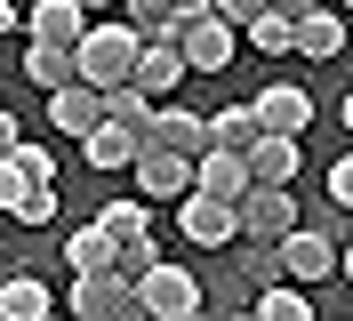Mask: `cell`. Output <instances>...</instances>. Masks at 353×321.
<instances>
[{"mask_svg": "<svg viewBox=\"0 0 353 321\" xmlns=\"http://www.w3.org/2000/svg\"><path fill=\"white\" fill-rule=\"evenodd\" d=\"M337 273H345V281H353V241H345V249H337Z\"/></svg>", "mask_w": 353, "mask_h": 321, "instance_id": "836d02e7", "label": "cell"}, {"mask_svg": "<svg viewBox=\"0 0 353 321\" xmlns=\"http://www.w3.org/2000/svg\"><path fill=\"white\" fill-rule=\"evenodd\" d=\"M81 8H88V17H97V8H121V0H81Z\"/></svg>", "mask_w": 353, "mask_h": 321, "instance_id": "e575fe53", "label": "cell"}, {"mask_svg": "<svg viewBox=\"0 0 353 321\" xmlns=\"http://www.w3.org/2000/svg\"><path fill=\"white\" fill-rule=\"evenodd\" d=\"M137 145H145L137 128H121V121H97V128L81 137V161H88V169H129V161H137Z\"/></svg>", "mask_w": 353, "mask_h": 321, "instance_id": "ac0fdd59", "label": "cell"}, {"mask_svg": "<svg viewBox=\"0 0 353 321\" xmlns=\"http://www.w3.org/2000/svg\"><path fill=\"white\" fill-rule=\"evenodd\" d=\"M41 321H57V313H41Z\"/></svg>", "mask_w": 353, "mask_h": 321, "instance_id": "f35d334b", "label": "cell"}, {"mask_svg": "<svg viewBox=\"0 0 353 321\" xmlns=\"http://www.w3.org/2000/svg\"><path fill=\"white\" fill-rule=\"evenodd\" d=\"M97 233L112 241V265H121V257H137V249H153V225H145V201H129V193H121V201H105V217H97Z\"/></svg>", "mask_w": 353, "mask_h": 321, "instance_id": "8fae6325", "label": "cell"}, {"mask_svg": "<svg viewBox=\"0 0 353 321\" xmlns=\"http://www.w3.org/2000/svg\"><path fill=\"white\" fill-rule=\"evenodd\" d=\"M337 17H353V0H337Z\"/></svg>", "mask_w": 353, "mask_h": 321, "instance_id": "8d00e7d4", "label": "cell"}, {"mask_svg": "<svg viewBox=\"0 0 353 321\" xmlns=\"http://www.w3.org/2000/svg\"><path fill=\"white\" fill-rule=\"evenodd\" d=\"M0 161H17V177H32V185H57V153L48 145H24L17 137V153H0Z\"/></svg>", "mask_w": 353, "mask_h": 321, "instance_id": "484cf974", "label": "cell"}, {"mask_svg": "<svg viewBox=\"0 0 353 321\" xmlns=\"http://www.w3.org/2000/svg\"><path fill=\"white\" fill-rule=\"evenodd\" d=\"M97 121H105V88H88V81L48 88V128H65V137H88Z\"/></svg>", "mask_w": 353, "mask_h": 321, "instance_id": "30bf717a", "label": "cell"}, {"mask_svg": "<svg viewBox=\"0 0 353 321\" xmlns=\"http://www.w3.org/2000/svg\"><path fill=\"white\" fill-rule=\"evenodd\" d=\"M249 105H257L265 128H281V137H305V128H313V97H305L297 81H273L265 97H249Z\"/></svg>", "mask_w": 353, "mask_h": 321, "instance_id": "5bb4252c", "label": "cell"}, {"mask_svg": "<svg viewBox=\"0 0 353 321\" xmlns=\"http://www.w3.org/2000/svg\"><path fill=\"white\" fill-rule=\"evenodd\" d=\"M249 48H257V57H297V41H289L281 17H257V24H249Z\"/></svg>", "mask_w": 353, "mask_h": 321, "instance_id": "4316f807", "label": "cell"}, {"mask_svg": "<svg viewBox=\"0 0 353 321\" xmlns=\"http://www.w3.org/2000/svg\"><path fill=\"white\" fill-rule=\"evenodd\" d=\"M88 8L81 0H32L24 8V41H57V48H81V32H88Z\"/></svg>", "mask_w": 353, "mask_h": 321, "instance_id": "9c48e42d", "label": "cell"}, {"mask_svg": "<svg viewBox=\"0 0 353 321\" xmlns=\"http://www.w3.org/2000/svg\"><path fill=\"white\" fill-rule=\"evenodd\" d=\"M273 265H281L297 289H305V281H330V273H337V241L313 233V225H289V233L273 241Z\"/></svg>", "mask_w": 353, "mask_h": 321, "instance_id": "5b68a950", "label": "cell"}, {"mask_svg": "<svg viewBox=\"0 0 353 321\" xmlns=\"http://www.w3.org/2000/svg\"><path fill=\"white\" fill-rule=\"evenodd\" d=\"M321 0H265V17H281V24H297V17H313Z\"/></svg>", "mask_w": 353, "mask_h": 321, "instance_id": "4dcf8cb0", "label": "cell"}, {"mask_svg": "<svg viewBox=\"0 0 353 321\" xmlns=\"http://www.w3.org/2000/svg\"><path fill=\"white\" fill-rule=\"evenodd\" d=\"M137 298H145V321H185V313H201V281L185 265H169V257H153L137 273Z\"/></svg>", "mask_w": 353, "mask_h": 321, "instance_id": "277c9868", "label": "cell"}, {"mask_svg": "<svg viewBox=\"0 0 353 321\" xmlns=\"http://www.w3.org/2000/svg\"><path fill=\"white\" fill-rule=\"evenodd\" d=\"M257 321H313V305H305V289H297V281H265Z\"/></svg>", "mask_w": 353, "mask_h": 321, "instance_id": "cb8c5ba5", "label": "cell"}, {"mask_svg": "<svg viewBox=\"0 0 353 321\" xmlns=\"http://www.w3.org/2000/svg\"><path fill=\"white\" fill-rule=\"evenodd\" d=\"M330 209L353 217V153H345V161H330Z\"/></svg>", "mask_w": 353, "mask_h": 321, "instance_id": "f1b7e54d", "label": "cell"}, {"mask_svg": "<svg viewBox=\"0 0 353 321\" xmlns=\"http://www.w3.org/2000/svg\"><path fill=\"white\" fill-rule=\"evenodd\" d=\"M105 121H121V128H137V137H145V121H153V97H145L137 81L105 88Z\"/></svg>", "mask_w": 353, "mask_h": 321, "instance_id": "603a6c76", "label": "cell"}, {"mask_svg": "<svg viewBox=\"0 0 353 321\" xmlns=\"http://www.w3.org/2000/svg\"><path fill=\"white\" fill-rule=\"evenodd\" d=\"M137 193H145V201H153V193H185L193 185V161H185V153H161V145H137Z\"/></svg>", "mask_w": 353, "mask_h": 321, "instance_id": "9a60e30c", "label": "cell"}, {"mask_svg": "<svg viewBox=\"0 0 353 321\" xmlns=\"http://www.w3.org/2000/svg\"><path fill=\"white\" fill-rule=\"evenodd\" d=\"M129 81H137V88H145V97L161 105V97L185 81V57H176V41H145V48H137V72H129Z\"/></svg>", "mask_w": 353, "mask_h": 321, "instance_id": "e0dca14e", "label": "cell"}, {"mask_svg": "<svg viewBox=\"0 0 353 321\" xmlns=\"http://www.w3.org/2000/svg\"><path fill=\"white\" fill-rule=\"evenodd\" d=\"M233 41H241V32L217 17V8H185V17H176V57H185V72H225V64H233Z\"/></svg>", "mask_w": 353, "mask_h": 321, "instance_id": "3957f363", "label": "cell"}, {"mask_svg": "<svg viewBox=\"0 0 353 321\" xmlns=\"http://www.w3.org/2000/svg\"><path fill=\"white\" fill-rule=\"evenodd\" d=\"M65 265H72V273H105V265H112V241L97 233V225H81V233H65Z\"/></svg>", "mask_w": 353, "mask_h": 321, "instance_id": "d4e9b609", "label": "cell"}, {"mask_svg": "<svg viewBox=\"0 0 353 321\" xmlns=\"http://www.w3.org/2000/svg\"><path fill=\"white\" fill-rule=\"evenodd\" d=\"M24 81H32V88H65V81H81V48L24 41Z\"/></svg>", "mask_w": 353, "mask_h": 321, "instance_id": "d6986e66", "label": "cell"}, {"mask_svg": "<svg viewBox=\"0 0 353 321\" xmlns=\"http://www.w3.org/2000/svg\"><path fill=\"white\" fill-rule=\"evenodd\" d=\"M209 8H217V17L233 24V32H249V24L265 17V0H209Z\"/></svg>", "mask_w": 353, "mask_h": 321, "instance_id": "f546056e", "label": "cell"}, {"mask_svg": "<svg viewBox=\"0 0 353 321\" xmlns=\"http://www.w3.org/2000/svg\"><path fill=\"white\" fill-rule=\"evenodd\" d=\"M345 128H353V97H345Z\"/></svg>", "mask_w": 353, "mask_h": 321, "instance_id": "74e56055", "label": "cell"}, {"mask_svg": "<svg viewBox=\"0 0 353 321\" xmlns=\"http://www.w3.org/2000/svg\"><path fill=\"white\" fill-rule=\"evenodd\" d=\"M297 161H305V153H297V137H281V128H265L257 145L241 153L249 185H289V177H297Z\"/></svg>", "mask_w": 353, "mask_h": 321, "instance_id": "7c38bea8", "label": "cell"}, {"mask_svg": "<svg viewBox=\"0 0 353 321\" xmlns=\"http://www.w3.org/2000/svg\"><path fill=\"white\" fill-rule=\"evenodd\" d=\"M233 217H241V233L257 241V249H273V241H281L289 225H297V201H289V185H249Z\"/></svg>", "mask_w": 353, "mask_h": 321, "instance_id": "8992f818", "label": "cell"}, {"mask_svg": "<svg viewBox=\"0 0 353 321\" xmlns=\"http://www.w3.org/2000/svg\"><path fill=\"white\" fill-rule=\"evenodd\" d=\"M193 193H209V201H233V209H241V193H249L241 153H201V161H193Z\"/></svg>", "mask_w": 353, "mask_h": 321, "instance_id": "2e32d148", "label": "cell"}, {"mask_svg": "<svg viewBox=\"0 0 353 321\" xmlns=\"http://www.w3.org/2000/svg\"><path fill=\"white\" fill-rule=\"evenodd\" d=\"M137 48H145V41H137L121 17H112V24H88V32H81V81L88 88H121L137 72Z\"/></svg>", "mask_w": 353, "mask_h": 321, "instance_id": "6da1fadb", "label": "cell"}, {"mask_svg": "<svg viewBox=\"0 0 353 321\" xmlns=\"http://www.w3.org/2000/svg\"><path fill=\"white\" fill-rule=\"evenodd\" d=\"M8 32H17V0H0V41H8Z\"/></svg>", "mask_w": 353, "mask_h": 321, "instance_id": "d6a6232c", "label": "cell"}, {"mask_svg": "<svg viewBox=\"0 0 353 321\" xmlns=\"http://www.w3.org/2000/svg\"><path fill=\"white\" fill-rule=\"evenodd\" d=\"M176 0H121V24H129L137 41H176Z\"/></svg>", "mask_w": 353, "mask_h": 321, "instance_id": "44dd1931", "label": "cell"}, {"mask_svg": "<svg viewBox=\"0 0 353 321\" xmlns=\"http://www.w3.org/2000/svg\"><path fill=\"white\" fill-rule=\"evenodd\" d=\"M41 313H57V305H48V289H41L32 273L0 281V321H41Z\"/></svg>", "mask_w": 353, "mask_h": 321, "instance_id": "7402d4cb", "label": "cell"}, {"mask_svg": "<svg viewBox=\"0 0 353 321\" xmlns=\"http://www.w3.org/2000/svg\"><path fill=\"white\" fill-rule=\"evenodd\" d=\"M0 153H17V113L0 105Z\"/></svg>", "mask_w": 353, "mask_h": 321, "instance_id": "1f68e13d", "label": "cell"}, {"mask_svg": "<svg viewBox=\"0 0 353 321\" xmlns=\"http://www.w3.org/2000/svg\"><path fill=\"white\" fill-rule=\"evenodd\" d=\"M265 137V121H257V105H225L217 121H209V153H249Z\"/></svg>", "mask_w": 353, "mask_h": 321, "instance_id": "ffe728a7", "label": "cell"}, {"mask_svg": "<svg viewBox=\"0 0 353 321\" xmlns=\"http://www.w3.org/2000/svg\"><path fill=\"white\" fill-rule=\"evenodd\" d=\"M8 217H17V225H48V217H57V193H48V185H24L17 201H8Z\"/></svg>", "mask_w": 353, "mask_h": 321, "instance_id": "83f0119b", "label": "cell"}, {"mask_svg": "<svg viewBox=\"0 0 353 321\" xmlns=\"http://www.w3.org/2000/svg\"><path fill=\"white\" fill-rule=\"evenodd\" d=\"M145 145H161V153H185V161H201V153H209V121L161 97V105H153V121H145Z\"/></svg>", "mask_w": 353, "mask_h": 321, "instance_id": "ba28073f", "label": "cell"}, {"mask_svg": "<svg viewBox=\"0 0 353 321\" xmlns=\"http://www.w3.org/2000/svg\"><path fill=\"white\" fill-rule=\"evenodd\" d=\"M185 321H201V313H185Z\"/></svg>", "mask_w": 353, "mask_h": 321, "instance_id": "ab89813d", "label": "cell"}, {"mask_svg": "<svg viewBox=\"0 0 353 321\" xmlns=\"http://www.w3.org/2000/svg\"><path fill=\"white\" fill-rule=\"evenodd\" d=\"M176 8H209V0H176Z\"/></svg>", "mask_w": 353, "mask_h": 321, "instance_id": "d590c367", "label": "cell"}, {"mask_svg": "<svg viewBox=\"0 0 353 321\" xmlns=\"http://www.w3.org/2000/svg\"><path fill=\"white\" fill-rule=\"evenodd\" d=\"M249 321H257V313H249Z\"/></svg>", "mask_w": 353, "mask_h": 321, "instance_id": "60d3db41", "label": "cell"}, {"mask_svg": "<svg viewBox=\"0 0 353 321\" xmlns=\"http://www.w3.org/2000/svg\"><path fill=\"white\" fill-rule=\"evenodd\" d=\"M72 321H145V298L121 265L105 273H72Z\"/></svg>", "mask_w": 353, "mask_h": 321, "instance_id": "7a4b0ae2", "label": "cell"}, {"mask_svg": "<svg viewBox=\"0 0 353 321\" xmlns=\"http://www.w3.org/2000/svg\"><path fill=\"white\" fill-rule=\"evenodd\" d=\"M289 41H297V57H305V64H337V48H345V17L321 0L313 17H297V24H289Z\"/></svg>", "mask_w": 353, "mask_h": 321, "instance_id": "4fadbf2b", "label": "cell"}, {"mask_svg": "<svg viewBox=\"0 0 353 321\" xmlns=\"http://www.w3.org/2000/svg\"><path fill=\"white\" fill-rule=\"evenodd\" d=\"M176 225H185V241L193 249H217V241H233L241 233V217H233V201H209V193H176Z\"/></svg>", "mask_w": 353, "mask_h": 321, "instance_id": "52a82bcc", "label": "cell"}]
</instances>
